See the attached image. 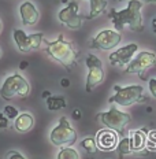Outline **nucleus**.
Listing matches in <instances>:
<instances>
[{
    "mask_svg": "<svg viewBox=\"0 0 156 159\" xmlns=\"http://www.w3.org/2000/svg\"><path fill=\"white\" fill-rule=\"evenodd\" d=\"M142 3L140 0H130L127 7L123 10H115L112 8L109 11V19L112 21V25L117 29V32L123 30L125 26H129L133 32H142L144 25H142V16H141Z\"/></svg>",
    "mask_w": 156,
    "mask_h": 159,
    "instance_id": "1",
    "label": "nucleus"
},
{
    "mask_svg": "<svg viewBox=\"0 0 156 159\" xmlns=\"http://www.w3.org/2000/svg\"><path fill=\"white\" fill-rule=\"evenodd\" d=\"M45 43V52L51 56L54 61L59 62L62 66H65L66 70L70 71L71 67L77 63L78 59V51L75 49L74 44L67 40H65L63 34H59L55 41H48L42 40Z\"/></svg>",
    "mask_w": 156,
    "mask_h": 159,
    "instance_id": "2",
    "label": "nucleus"
},
{
    "mask_svg": "<svg viewBox=\"0 0 156 159\" xmlns=\"http://www.w3.org/2000/svg\"><path fill=\"white\" fill-rule=\"evenodd\" d=\"M115 93L108 99V103L119 104L122 107H129L134 103H141L144 100V88L141 85H127V87H114Z\"/></svg>",
    "mask_w": 156,
    "mask_h": 159,
    "instance_id": "3",
    "label": "nucleus"
},
{
    "mask_svg": "<svg viewBox=\"0 0 156 159\" xmlns=\"http://www.w3.org/2000/svg\"><path fill=\"white\" fill-rule=\"evenodd\" d=\"M97 119L107 129L115 130L118 134H123L126 126L130 124L131 117H130V114L118 110V108L115 107V104H112L108 111L97 114Z\"/></svg>",
    "mask_w": 156,
    "mask_h": 159,
    "instance_id": "4",
    "label": "nucleus"
},
{
    "mask_svg": "<svg viewBox=\"0 0 156 159\" xmlns=\"http://www.w3.org/2000/svg\"><path fill=\"white\" fill-rule=\"evenodd\" d=\"M29 92H30L29 82L18 73L6 78L0 88V96L4 100H11L14 98H26Z\"/></svg>",
    "mask_w": 156,
    "mask_h": 159,
    "instance_id": "5",
    "label": "nucleus"
},
{
    "mask_svg": "<svg viewBox=\"0 0 156 159\" xmlns=\"http://www.w3.org/2000/svg\"><path fill=\"white\" fill-rule=\"evenodd\" d=\"M49 140L52 144L58 145V147H70L77 141V133L71 128L70 122L66 117H62L59 119L58 126L51 130Z\"/></svg>",
    "mask_w": 156,
    "mask_h": 159,
    "instance_id": "6",
    "label": "nucleus"
},
{
    "mask_svg": "<svg viewBox=\"0 0 156 159\" xmlns=\"http://www.w3.org/2000/svg\"><path fill=\"white\" fill-rule=\"evenodd\" d=\"M86 67H88V75H86V92H92V89L97 87L104 81V69L103 62L93 54L86 56Z\"/></svg>",
    "mask_w": 156,
    "mask_h": 159,
    "instance_id": "7",
    "label": "nucleus"
},
{
    "mask_svg": "<svg viewBox=\"0 0 156 159\" xmlns=\"http://www.w3.org/2000/svg\"><path fill=\"white\" fill-rule=\"evenodd\" d=\"M59 21L63 25H66L69 29H79L82 26V21L85 19V15L79 14V6L75 0H71L65 8H62L58 14Z\"/></svg>",
    "mask_w": 156,
    "mask_h": 159,
    "instance_id": "8",
    "label": "nucleus"
},
{
    "mask_svg": "<svg viewBox=\"0 0 156 159\" xmlns=\"http://www.w3.org/2000/svg\"><path fill=\"white\" fill-rule=\"evenodd\" d=\"M42 40H44V34L42 33L26 34L21 29H14V41L18 49L22 52H30V51H34V49H38Z\"/></svg>",
    "mask_w": 156,
    "mask_h": 159,
    "instance_id": "9",
    "label": "nucleus"
},
{
    "mask_svg": "<svg viewBox=\"0 0 156 159\" xmlns=\"http://www.w3.org/2000/svg\"><path fill=\"white\" fill-rule=\"evenodd\" d=\"M121 34L117 30L105 29V30L99 32L91 41V47L95 49H101V51H108L115 47H118L121 43Z\"/></svg>",
    "mask_w": 156,
    "mask_h": 159,
    "instance_id": "10",
    "label": "nucleus"
},
{
    "mask_svg": "<svg viewBox=\"0 0 156 159\" xmlns=\"http://www.w3.org/2000/svg\"><path fill=\"white\" fill-rule=\"evenodd\" d=\"M156 65V54L149 51H142L140 52L133 61L126 66V73L129 74H141L142 71L151 69L152 66Z\"/></svg>",
    "mask_w": 156,
    "mask_h": 159,
    "instance_id": "11",
    "label": "nucleus"
},
{
    "mask_svg": "<svg viewBox=\"0 0 156 159\" xmlns=\"http://www.w3.org/2000/svg\"><path fill=\"white\" fill-rule=\"evenodd\" d=\"M137 51H138V45L136 43H130V44L125 45V47L109 54L108 61L115 67H126L133 61V56L136 55Z\"/></svg>",
    "mask_w": 156,
    "mask_h": 159,
    "instance_id": "12",
    "label": "nucleus"
},
{
    "mask_svg": "<svg viewBox=\"0 0 156 159\" xmlns=\"http://www.w3.org/2000/svg\"><path fill=\"white\" fill-rule=\"evenodd\" d=\"M97 147L103 151H114L118 147V133L111 129H101L96 134Z\"/></svg>",
    "mask_w": 156,
    "mask_h": 159,
    "instance_id": "13",
    "label": "nucleus"
},
{
    "mask_svg": "<svg viewBox=\"0 0 156 159\" xmlns=\"http://www.w3.org/2000/svg\"><path fill=\"white\" fill-rule=\"evenodd\" d=\"M19 14H21V19H22V24L26 26H33L38 22L40 14H38V10L36 8V6L33 4L32 2L26 0L21 4L19 7Z\"/></svg>",
    "mask_w": 156,
    "mask_h": 159,
    "instance_id": "14",
    "label": "nucleus"
},
{
    "mask_svg": "<svg viewBox=\"0 0 156 159\" xmlns=\"http://www.w3.org/2000/svg\"><path fill=\"white\" fill-rule=\"evenodd\" d=\"M149 130L147 128H141L138 130H131L130 132V145L131 151H142L144 148H147V136Z\"/></svg>",
    "mask_w": 156,
    "mask_h": 159,
    "instance_id": "15",
    "label": "nucleus"
},
{
    "mask_svg": "<svg viewBox=\"0 0 156 159\" xmlns=\"http://www.w3.org/2000/svg\"><path fill=\"white\" fill-rule=\"evenodd\" d=\"M14 126H15V130L19 132V133H28L34 126V118L29 112H22V114H19L15 118Z\"/></svg>",
    "mask_w": 156,
    "mask_h": 159,
    "instance_id": "16",
    "label": "nucleus"
},
{
    "mask_svg": "<svg viewBox=\"0 0 156 159\" xmlns=\"http://www.w3.org/2000/svg\"><path fill=\"white\" fill-rule=\"evenodd\" d=\"M89 3H91V11L89 15H85V19H93L99 16L101 12H104L108 4L107 0H89Z\"/></svg>",
    "mask_w": 156,
    "mask_h": 159,
    "instance_id": "17",
    "label": "nucleus"
},
{
    "mask_svg": "<svg viewBox=\"0 0 156 159\" xmlns=\"http://www.w3.org/2000/svg\"><path fill=\"white\" fill-rule=\"evenodd\" d=\"M67 103H66V99L63 96H49L47 98V107L49 111H58L65 108Z\"/></svg>",
    "mask_w": 156,
    "mask_h": 159,
    "instance_id": "18",
    "label": "nucleus"
},
{
    "mask_svg": "<svg viewBox=\"0 0 156 159\" xmlns=\"http://www.w3.org/2000/svg\"><path fill=\"white\" fill-rule=\"evenodd\" d=\"M81 147L84 148L86 151V154H89V155H95L99 150L97 143H96V139H93V137L84 139V140L81 141Z\"/></svg>",
    "mask_w": 156,
    "mask_h": 159,
    "instance_id": "19",
    "label": "nucleus"
},
{
    "mask_svg": "<svg viewBox=\"0 0 156 159\" xmlns=\"http://www.w3.org/2000/svg\"><path fill=\"white\" fill-rule=\"evenodd\" d=\"M117 150H118L119 159H122L126 154H130V152H133L131 151V145H130V139H129V137H123V139H122V140L118 143Z\"/></svg>",
    "mask_w": 156,
    "mask_h": 159,
    "instance_id": "20",
    "label": "nucleus"
},
{
    "mask_svg": "<svg viewBox=\"0 0 156 159\" xmlns=\"http://www.w3.org/2000/svg\"><path fill=\"white\" fill-rule=\"evenodd\" d=\"M56 159H79V155L77 150L71 147H62V150L59 151L58 158Z\"/></svg>",
    "mask_w": 156,
    "mask_h": 159,
    "instance_id": "21",
    "label": "nucleus"
},
{
    "mask_svg": "<svg viewBox=\"0 0 156 159\" xmlns=\"http://www.w3.org/2000/svg\"><path fill=\"white\" fill-rule=\"evenodd\" d=\"M147 150L149 151H156V130L149 132L147 136Z\"/></svg>",
    "mask_w": 156,
    "mask_h": 159,
    "instance_id": "22",
    "label": "nucleus"
},
{
    "mask_svg": "<svg viewBox=\"0 0 156 159\" xmlns=\"http://www.w3.org/2000/svg\"><path fill=\"white\" fill-rule=\"evenodd\" d=\"M4 114H6V117H7L8 119H15L19 115V111L16 110L15 107H12V106H6L4 107Z\"/></svg>",
    "mask_w": 156,
    "mask_h": 159,
    "instance_id": "23",
    "label": "nucleus"
},
{
    "mask_svg": "<svg viewBox=\"0 0 156 159\" xmlns=\"http://www.w3.org/2000/svg\"><path fill=\"white\" fill-rule=\"evenodd\" d=\"M8 125H10V119L6 117L4 112H0V130L8 128Z\"/></svg>",
    "mask_w": 156,
    "mask_h": 159,
    "instance_id": "24",
    "label": "nucleus"
},
{
    "mask_svg": "<svg viewBox=\"0 0 156 159\" xmlns=\"http://www.w3.org/2000/svg\"><path fill=\"white\" fill-rule=\"evenodd\" d=\"M148 88H149V92L151 95L156 99V78H151L148 81Z\"/></svg>",
    "mask_w": 156,
    "mask_h": 159,
    "instance_id": "25",
    "label": "nucleus"
},
{
    "mask_svg": "<svg viewBox=\"0 0 156 159\" xmlns=\"http://www.w3.org/2000/svg\"><path fill=\"white\" fill-rule=\"evenodd\" d=\"M7 159H26V158L21 154V152L12 150V151H8L7 152Z\"/></svg>",
    "mask_w": 156,
    "mask_h": 159,
    "instance_id": "26",
    "label": "nucleus"
},
{
    "mask_svg": "<svg viewBox=\"0 0 156 159\" xmlns=\"http://www.w3.org/2000/svg\"><path fill=\"white\" fill-rule=\"evenodd\" d=\"M152 30H154V33L156 34V16L152 19Z\"/></svg>",
    "mask_w": 156,
    "mask_h": 159,
    "instance_id": "27",
    "label": "nucleus"
},
{
    "mask_svg": "<svg viewBox=\"0 0 156 159\" xmlns=\"http://www.w3.org/2000/svg\"><path fill=\"white\" fill-rule=\"evenodd\" d=\"M73 117H74V118H79V111L78 110H75V111H73Z\"/></svg>",
    "mask_w": 156,
    "mask_h": 159,
    "instance_id": "28",
    "label": "nucleus"
},
{
    "mask_svg": "<svg viewBox=\"0 0 156 159\" xmlns=\"http://www.w3.org/2000/svg\"><path fill=\"white\" fill-rule=\"evenodd\" d=\"M62 85H63V87H69V81H67V80H63Z\"/></svg>",
    "mask_w": 156,
    "mask_h": 159,
    "instance_id": "29",
    "label": "nucleus"
},
{
    "mask_svg": "<svg viewBox=\"0 0 156 159\" xmlns=\"http://www.w3.org/2000/svg\"><path fill=\"white\" fill-rule=\"evenodd\" d=\"M26 66H28V63H26V62H22V63L19 65V67H21V69H24V67H26Z\"/></svg>",
    "mask_w": 156,
    "mask_h": 159,
    "instance_id": "30",
    "label": "nucleus"
},
{
    "mask_svg": "<svg viewBox=\"0 0 156 159\" xmlns=\"http://www.w3.org/2000/svg\"><path fill=\"white\" fill-rule=\"evenodd\" d=\"M145 2H147V3H155L156 0H145Z\"/></svg>",
    "mask_w": 156,
    "mask_h": 159,
    "instance_id": "31",
    "label": "nucleus"
},
{
    "mask_svg": "<svg viewBox=\"0 0 156 159\" xmlns=\"http://www.w3.org/2000/svg\"><path fill=\"white\" fill-rule=\"evenodd\" d=\"M2 29H3V25H2V22H0V32H2Z\"/></svg>",
    "mask_w": 156,
    "mask_h": 159,
    "instance_id": "32",
    "label": "nucleus"
},
{
    "mask_svg": "<svg viewBox=\"0 0 156 159\" xmlns=\"http://www.w3.org/2000/svg\"><path fill=\"white\" fill-rule=\"evenodd\" d=\"M0 56H2V49H0Z\"/></svg>",
    "mask_w": 156,
    "mask_h": 159,
    "instance_id": "33",
    "label": "nucleus"
}]
</instances>
